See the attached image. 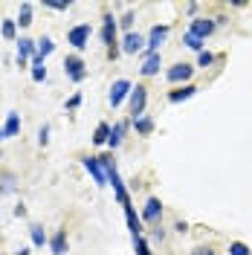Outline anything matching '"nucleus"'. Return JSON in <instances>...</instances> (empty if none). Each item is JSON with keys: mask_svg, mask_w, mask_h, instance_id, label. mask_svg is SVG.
I'll return each mask as SVG.
<instances>
[{"mask_svg": "<svg viewBox=\"0 0 252 255\" xmlns=\"http://www.w3.org/2000/svg\"><path fill=\"white\" fill-rule=\"evenodd\" d=\"M17 130H20V116L12 111L6 116V122H3V133H6V139H12V136H17Z\"/></svg>", "mask_w": 252, "mask_h": 255, "instance_id": "obj_15", "label": "nucleus"}, {"mask_svg": "<svg viewBox=\"0 0 252 255\" xmlns=\"http://www.w3.org/2000/svg\"><path fill=\"white\" fill-rule=\"evenodd\" d=\"M49 250H52V255H64L67 253V232H55L52 238H49Z\"/></svg>", "mask_w": 252, "mask_h": 255, "instance_id": "obj_16", "label": "nucleus"}, {"mask_svg": "<svg viewBox=\"0 0 252 255\" xmlns=\"http://www.w3.org/2000/svg\"><path fill=\"white\" fill-rule=\"evenodd\" d=\"M127 105H130V113H133V119L145 116V105H148V87L136 84V87L130 90V96H127Z\"/></svg>", "mask_w": 252, "mask_h": 255, "instance_id": "obj_4", "label": "nucleus"}, {"mask_svg": "<svg viewBox=\"0 0 252 255\" xmlns=\"http://www.w3.org/2000/svg\"><path fill=\"white\" fill-rule=\"evenodd\" d=\"M0 157H3V154H0Z\"/></svg>", "mask_w": 252, "mask_h": 255, "instance_id": "obj_36", "label": "nucleus"}, {"mask_svg": "<svg viewBox=\"0 0 252 255\" xmlns=\"http://www.w3.org/2000/svg\"><path fill=\"white\" fill-rule=\"evenodd\" d=\"M108 139H111V125H108V122L96 125V130H93V142H96V145H108Z\"/></svg>", "mask_w": 252, "mask_h": 255, "instance_id": "obj_21", "label": "nucleus"}, {"mask_svg": "<svg viewBox=\"0 0 252 255\" xmlns=\"http://www.w3.org/2000/svg\"><path fill=\"white\" fill-rule=\"evenodd\" d=\"M194 93H197V87H194V84H183L180 90H171V93H168V102H171V105H180V102L191 99Z\"/></svg>", "mask_w": 252, "mask_h": 255, "instance_id": "obj_14", "label": "nucleus"}, {"mask_svg": "<svg viewBox=\"0 0 252 255\" xmlns=\"http://www.w3.org/2000/svg\"><path fill=\"white\" fill-rule=\"evenodd\" d=\"M32 23V3L20 6V15H17V26H29Z\"/></svg>", "mask_w": 252, "mask_h": 255, "instance_id": "obj_23", "label": "nucleus"}, {"mask_svg": "<svg viewBox=\"0 0 252 255\" xmlns=\"http://www.w3.org/2000/svg\"><path fill=\"white\" fill-rule=\"evenodd\" d=\"M125 218H127V229H130V235H133V238H139V235H142V218H136L133 206L125 209Z\"/></svg>", "mask_w": 252, "mask_h": 255, "instance_id": "obj_18", "label": "nucleus"}, {"mask_svg": "<svg viewBox=\"0 0 252 255\" xmlns=\"http://www.w3.org/2000/svg\"><path fill=\"white\" fill-rule=\"evenodd\" d=\"M15 255H29V247H20V250H17Z\"/></svg>", "mask_w": 252, "mask_h": 255, "instance_id": "obj_34", "label": "nucleus"}, {"mask_svg": "<svg viewBox=\"0 0 252 255\" xmlns=\"http://www.w3.org/2000/svg\"><path fill=\"white\" fill-rule=\"evenodd\" d=\"M29 238H32V247H44V244H49L47 232H44L38 223H32V226H29Z\"/></svg>", "mask_w": 252, "mask_h": 255, "instance_id": "obj_20", "label": "nucleus"}, {"mask_svg": "<svg viewBox=\"0 0 252 255\" xmlns=\"http://www.w3.org/2000/svg\"><path fill=\"white\" fill-rule=\"evenodd\" d=\"M0 255H3V253H0Z\"/></svg>", "mask_w": 252, "mask_h": 255, "instance_id": "obj_37", "label": "nucleus"}, {"mask_svg": "<svg viewBox=\"0 0 252 255\" xmlns=\"http://www.w3.org/2000/svg\"><path fill=\"white\" fill-rule=\"evenodd\" d=\"M35 44H38V41H32V38H20V41H17V64H20V67L35 58V52H38Z\"/></svg>", "mask_w": 252, "mask_h": 255, "instance_id": "obj_11", "label": "nucleus"}, {"mask_svg": "<svg viewBox=\"0 0 252 255\" xmlns=\"http://www.w3.org/2000/svg\"><path fill=\"white\" fill-rule=\"evenodd\" d=\"M47 9H55V12H64V9H70V3H47Z\"/></svg>", "mask_w": 252, "mask_h": 255, "instance_id": "obj_32", "label": "nucleus"}, {"mask_svg": "<svg viewBox=\"0 0 252 255\" xmlns=\"http://www.w3.org/2000/svg\"><path fill=\"white\" fill-rule=\"evenodd\" d=\"M32 81H38V84H41V81H47V67H44V64L32 67Z\"/></svg>", "mask_w": 252, "mask_h": 255, "instance_id": "obj_27", "label": "nucleus"}, {"mask_svg": "<svg viewBox=\"0 0 252 255\" xmlns=\"http://www.w3.org/2000/svg\"><path fill=\"white\" fill-rule=\"evenodd\" d=\"M212 64H215V55H212V52H197V67H212Z\"/></svg>", "mask_w": 252, "mask_h": 255, "instance_id": "obj_28", "label": "nucleus"}, {"mask_svg": "<svg viewBox=\"0 0 252 255\" xmlns=\"http://www.w3.org/2000/svg\"><path fill=\"white\" fill-rule=\"evenodd\" d=\"M119 23H122L125 29H130V26H133V12H125V15H122V20H119Z\"/></svg>", "mask_w": 252, "mask_h": 255, "instance_id": "obj_30", "label": "nucleus"}, {"mask_svg": "<svg viewBox=\"0 0 252 255\" xmlns=\"http://www.w3.org/2000/svg\"><path fill=\"white\" fill-rule=\"evenodd\" d=\"M142 47H145V38H142L139 32H127L125 38H122V52L125 55H136Z\"/></svg>", "mask_w": 252, "mask_h": 255, "instance_id": "obj_12", "label": "nucleus"}, {"mask_svg": "<svg viewBox=\"0 0 252 255\" xmlns=\"http://www.w3.org/2000/svg\"><path fill=\"white\" fill-rule=\"evenodd\" d=\"M79 105H81V93H76L73 99H70V102H67V111H76Z\"/></svg>", "mask_w": 252, "mask_h": 255, "instance_id": "obj_31", "label": "nucleus"}, {"mask_svg": "<svg viewBox=\"0 0 252 255\" xmlns=\"http://www.w3.org/2000/svg\"><path fill=\"white\" fill-rule=\"evenodd\" d=\"M125 130H127V122H116V125L111 128V139H108V145H111V148H119L122 139H125Z\"/></svg>", "mask_w": 252, "mask_h": 255, "instance_id": "obj_17", "label": "nucleus"}, {"mask_svg": "<svg viewBox=\"0 0 252 255\" xmlns=\"http://www.w3.org/2000/svg\"><path fill=\"white\" fill-rule=\"evenodd\" d=\"M215 29H218V26H215V20H212V17H194V20L189 23V32L194 35V38H200V41H206Z\"/></svg>", "mask_w": 252, "mask_h": 255, "instance_id": "obj_9", "label": "nucleus"}, {"mask_svg": "<svg viewBox=\"0 0 252 255\" xmlns=\"http://www.w3.org/2000/svg\"><path fill=\"white\" fill-rule=\"evenodd\" d=\"M191 255H215V250H209V247H197Z\"/></svg>", "mask_w": 252, "mask_h": 255, "instance_id": "obj_33", "label": "nucleus"}, {"mask_svg": "<svg viewBox=\"0 0 252 255\" xmlns=\"http://www.w3.org/2000/svg\"><path fill=\"white\" fill-rule=\"evenodd\" d=\"M133 253L136 255H151V247H148V241L142 238V235L139 238H133Z\"/></svg>", "mask_w": 252, "mask_h": 255, "instance_id": "obj_26", "label": "nucleus"}, {"mask_svg": "<svg viewBox=\"0 0 252 255\" xmlns=\"http://www.w3.org/2000/svg\"><path fill=\"white\" fill-rule=\"evenodd\" d=\"M133 128H136L139 136H151L154 133V119L151 116H139V119H133Z\"/></svg>", "mask_w": 252, "mask_h": 255, "instance_id": "obj_19", "label": "nucleus"}, {"mask_svg": "<svg viewBox=\"0 0 252 255\" xmlns=\"http://www.w3.org/2000/svg\"><path fill=\"white\" fill-rule=\"evenodd\" d=\"M159 67H162V55H148L145 61H142V67H139V73L145 76V79H151V76H157L159 73Z\"/></svg>", "mask_w": 252, "mask_h": 255, "instance_id": "obj_13", "label": "nucleus"}, {"mask_svg": "<svg viewBox=\"0 0 252 255\" xmlns=\"http://www.w3.org/2000/svg\"><path fill=\"white\" fill-rule=\"evenodd\" d=\"M229 255H252V250L247 244H241V241H232L229 244Z\"/></svg>", "mask_w": 252, "mask_h": 255, "instance_id": "obj_25", "label": "nucleus"}, {"mask_svg": "<svg viewBox=\"0 0 252 255\" xmlns=\"http://www.w3.org/2000/svg\"><path fill=\"white\" fill-rule=\"evenodd\" d=\"M130 90H133V84L127 79H116L111 87V93H108V102H111V108H119L122 102H125L127 96H130Z\"/></svg>", "mask_w": 252, "mask_h": 255, "instance_id": "obj_8", "label": "nucleus"}, {"mask_svg": "<svg viewBox=\"0 0 252 255\" xmlns=\"http://www.w3.org/2000/svg\"><path fill=\"white\" fill-rule=\"evenodd\" d=\"M102 44L108 47L111 58L116 55V17L113 15H105L102 17Z\"/></svg>", "mask_w": 252, "mask_h": 255, "instance_id": "obj_5", "label": "nucleus"}, {"mask_svg": "<svg viewBox=\"0 0 252 255\" xmlns=\"http://www.w3.org/2000/svg\"><path fill=\"white\" fill-rule=\"evenodd\" d=\"M159 218H162V203H159L157 197H148L145 200V209H142V223H154L157 226Z\"/></svg>", "mask_w": 252, "mask_h": 255, "instance_id": "obj_10", "label": "nucleus"}, {"mask_svg": "<svg viewBox=\"0 0 252 255\" xmlns=\"http://www.w3.org/2000/svg\"><path fill=\"white\" fill-rule=\"evenodd\" d=\"M64 73H67V79L76 81V84H81V81L87 79V67H84V61H81L79 55H67L64 58Z\"/></svg>", "mask_w": 252, "mask_h": 255, "instance_id": "obj_3", "label": "nucleus"}, {"mask_svg": "<svg viewBox=\"0 0 252 255\" xmlns=\"http://www.w3.org/2000/svg\"><path fill=\"white\" fill-rule=\"evenodd\" d=\"M0 139H6V133H3V125H0Z\"/></svg>", "mask_w": 252, "mask_h": 255, "instance_id": "obj_35", "label": "nucleus"}, {"mask_svg": "<svg viewBox=\"0 0 252 255\" xmlns=\"http://www.w3.org/2000/svg\"><path fill=\"white\" fill-rule=\"evenodd\" d=\"M38 142H41V145H47V142H49V128H47V125L38 130Z\"/></svg>", "mask_w": 252, "mask_h": 255, "instance_id": "obj_29", "label": "nucleus"}, {"mask_svg": "<svg viewBox=\"0 0 252 255\" xmlns=\"http://www.w3.org/2000/svg\"><path fill=\"white\" fill-rule=\"evenodd\" d=\"M191 76H194V67L186 61H180V64H174V67L165 70V79L171 81V84H189Z\"/></svg>", "mask_w": 252, "mask_h": 255, "instance_id": "obj_7", "label": "nucleus"}, {"mask_svg": "<svg viewBox=\"0 0 252 255\" xmlns=\"http://www.w3.org/2000/svg\"><path fill=\"white\" fill-rule=\"evenodd\" d=\"M0 32H3V38H6V41H15V38H17V20H3Z\"/></svg>", "mask_w": 252, "mask_h": 255, "instance_id": "obj_22", "label": "nucleus"}, {"mask_svg": "<svg viewBox=\"0 0 252 255\" xmlns=\"http://www.w3.org/2000/svg\"><path fill=\"white\" fill-rule=\"evenodd\" d=\"M168 41V26L162 23V26H151V32H148V38H145V47H148V55H157L159 47Z\"/></svg>", "mask_w": 252, "mask_h": 255, "instance_id": "obj_6", "label": "nucleus"}, {"mask_svg": "<svg viewBox=\"0 0 252 255\" xmlns=\"http://www.w3.org/2000/svg\"><path fill=\"white\" fill-rule=\"evenodd\" d=\"M81 165H84V171L93 177V183L99 189H105L108 186V171H105V165H102V159L99 157H84L81 159Z\"/></svg>", "mask_w": 252, "mask_h": 255, "instance_id": "obj_1", "label": "nucleus"}, {"mask_svg": "<svg viewBox=\"0 0 252 255\" xmlns=\"http://www.w3.org/2000/svg\"><path fill=\"white\" fill-rule=\"evenodd\" d=\"M90 35H93L90 23H79V26H73V29L67 32V44L73 49H84L90 44Z\"/></svg>", "mask_w": 252, "mask_h": 255, "instance_id": "obj_2", "label": "nucleus"}, {"mask_svg": "<svg viewBox=\"0 0 252 255\" xmlns=\"http://www.w3.org/2000/svg\"><path fill=\"white\" fill-rule=\"evenodd\" d=\"M183 44H186L189 49H194V52H203V41H200V38H194L191 32H186V35H183Z\"/></svg>", "mask_w": 252, "mask_h": 255, "instance_id": "obj_24", "label": "nucleus"}]
</instances>
